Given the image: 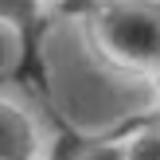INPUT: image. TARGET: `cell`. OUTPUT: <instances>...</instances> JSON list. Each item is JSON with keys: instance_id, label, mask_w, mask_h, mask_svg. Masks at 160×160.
Returning <instances> with one entry per match:
<instances>
[{"instance_id": "1", "label": "cell", "mask_w": 160, "mask_h": 160, "mask_svg": "<svg viewBox=\"0 0 160 160\" xmlns=\"http://www.w3.org/2000/svg\"><path fill=\"white\" fill-rule=\"evenodd\" d=\"M98 39L109 59L129 70H152L160 62V4L156 0H98Z\"/></svg>"}, {"instance_id": "2", "label": "cell", "mask_w": 160, "mask_h": 160, "mask_svg": "<svg viewBox=\"0 0 160 160\" xmlns=\"http://www.w3.org/2000/svg\"><path fill=\"white\" fill-rule=\"evenodd\" d=\"M43 0H0V23L20 35V74L43 86L39 70V35H43Z\"/></svg>"}, {"instance_id": "3", "label": "cell", "mask_w": 160, "mask_h": 160, "mask_svg": "<svg viewBox=\"0 0 160 160\" xmlns=\"http://www.w3.org/2000/svg\"><path fill=\"white\" fill-rule=\"evenodd\" d=\"M0 160H39L35 125L8 98H0Z\"/></svg>"}, {"instance_id": "4", "label": "cell", "mask_w": 160, "mask_h": 160, "mask_svg": "<svg viewBox=\"0 0 160 160\" xmlns=\"http://www.w3.org/2000/svg\"><path fill=\"white\" fill-rule=\"evenodd\" d=\"M125 160H160V125L141 121V129L125 141Z\"/></svg>"}, {"instance_id": "5", "label": "cell", "mask_w": 160, "mask_h": 160, "mask_svg": "<svg viewBox=\"0 0 160 160\" xmlns=\"http://www.w3.org/2000/svg\"><path fill=\"white\" fill-rule=\"evenodd\" d=\"M152 74H156V86H160V62H156V67H152Z\"/></svg>"}, {"instance_id": "6", "label": "cell", "mask_w": 160, "mask_h": 160, "mask_svg": "<svg viewBox=\"0 0 160 160\" xmlns=\"http://www.w3.org/2000/svg\"><path fill=\"white\" fill-rule=\"evenodd\" d=\"M152 121H156V125H160V113H156V117H152Z\"/></svg>"}, {"instance_id": "7", "label": "cell", "mask_w": 160, "mask_h": 160, "mask_svg": "<svg viewBox=\"0 0 160 160\" xmlns=\"http://www.w3.org/2000/svg\"><path fill=\"white\" fill-rule=\"evenodd\" d=\"M156 4H160V0H156Z\"/></svg>"}]
</instances>
